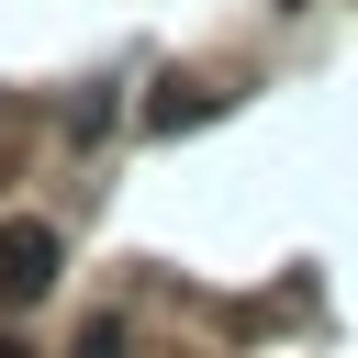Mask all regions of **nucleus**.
Returning <instances> with one entry per match:
<instances>
[{
	"mask_svg": "<svg viewBox=\"0 0 358 358\" xmlns=\"http://www.w3.org/2000/svg\"><path fill=\"white\" fill-rule=\"evenodd\" d=\"M56 268H67L56 224H0V302H45V291H56Z\"/></svg>",
	"mask_w": 358,
	"mask_h": 358,
	"instance_id": "1",
	"label": "nucleus"
},
{
	"mask_svg": "<svg viewBox=\"0 0 358 358\" xmlns=\"http://www.w3.org/2000/svg\"><path fill=\"white\" fill-rule=\"evenodd\" d=\"M67 358H123V313H101V324H90V336H78Z\"/></svg>",
	"mask_w": 358,
	"mask_h": 358,
	"instance_id": "2",
	"label": "nucleus"
},
{
	"mask_svg": "<svg viewBox=\"0 0 358 358\" xmlns=\"http://www.w3.org/2000/svg\"><path fill=\"white\" fill-rule=\"evenodd\" d=\"M0 358H34V347H22V336H0Z\"/></svg>",
	"mask_w": 358,
	"mask_h": 358,
	"instance_id": "3",
	"label": "nucleus"
}]
</instances>
